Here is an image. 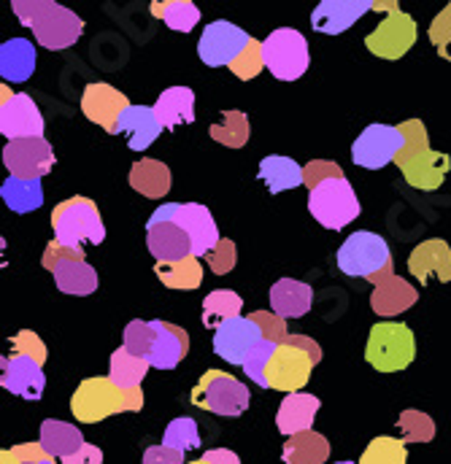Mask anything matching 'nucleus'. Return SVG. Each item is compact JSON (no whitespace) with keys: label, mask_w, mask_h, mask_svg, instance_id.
<instances>
[{"label":"nucleus","mask_w":451,"mask_h":464,"mask_svg":"<svg viewBox=\"0 0 451 464\" xmlns=\"http://www.w3.org/2000/svg\"><path fill=\"white\" fill-rule=\"evenodd\" d=\"M41 464H57L54 459H46V462H41Z\"/></svg>","instance_id":"61"},{"label":"nucleus","mask_w":451,"mask_h":464,"mask_svg":"<svg viewBox=\"0 0 451 464\" xmlns=\"http://www.w3.org/2000/svg\"><path fill=\"white\" fill-rule=\"evenodd\" d=\"M257 176L268 187L270 195H281L287 189L306 184V168L298 165L292 157H281V154H270V157L260 160Z\"/></svg>","instance_id":"28"},{"label":"nucleus","mask_w":451,"mask_h":464,"mask_svg":"<svg viewBox=\"0 0 451 464\" xmlns=\"http://www.w3.org/2000/svg\"><path fill=\"white\" fill-rule=\"evenodd\" d=\"M268 297H270V311L276 316H281L284 322L306 316L314 305V289L303 281H295V278H279L270 286Z\"/></svg>","instance_id":"26"},{"label":"nucleus","mask_w":451,"mask_h":464,"mask_svg":"<svg viewBox=\"0 0 451 464\" xmlns=\"http://www.w3.org/2000/svg\"><path fill=\"white\" fill-rule=\"evenodd\" d=\"M397 127H400V132H403L406 143H403V151L397 154L395 165H397L400 170H406L414 160L425 157V154H427V151H433V149H430L427 127H425V121H422V119H408V121H403V124H397Z\"/></svg>","instance_id":"41"},{"label":"nucleus","mask_w":451,"mask_h":464,"mask_svg":"<svg viewBox=\"0 0 451 464\" xmlns=\"http://www.w3.org/2000/svg\"><path fill=\"white\" fill-rule=\"evenodd\" d=\"M336 464H354V462H336Z\"/></svg>","instance_id":"62"},{"label":"nucleus","mask_w":451,"mask_h":464,"mask_svg":"<svg viewBox=\"0 0 451 464\" xmlns=\"http://www.w3.org/2000/svg\"><path fill=\"white\" fill-rule=\"evenodd\" d=\"M397 430L403 432V443H430L436 438V421L422 411H403L397 419Z\"/></svg>","instance_id":"44"},{"label":"nucleus","mask_w":451,"mask_h":464,"mask_svg":"<svg viewBox=\"0 0 451 464\" xmlns=\"http://www.w3.org/2000/svg\"><path fill=\"white\" fill-rule=\"evenodd\" d=\"M314 359L295 346H279L273 359H270V367H268V389H279V392H287V394H298L309 378H311V370H314Z\"/></svg>","instance_id":"15"},{"label":"nucleus","mask_w":451,"mask_h":464,"mask_svg":"<svg viewBox=\"0 0 451 464\" xmlns=\"http://www.w3.org/2000/svg\"><path fill=\"white\" fill-rule=\"evenodd\" d=\"M132 103L127 101V95H122L119 90H113L106 82H95L87 84L82 92V111L90 121H95L98 127H103L106 132L116 130L119 116L124 114Z\"/></svg>","instance_id":"18"},{"label":"nucleus","mask_w":451,"mask_h":464,"mask_svg":"<svg viewBox=\"0 0 451 464\" xmlns=\"http://www.w3.org/2000/svg\"><path fill=\"white\" fill-rule=\"evenodd\" d=\"M35 46L27 38H11L0 46V76L3 82H27L35 71Z\"/></svg>","instance_id":"31"},{"label":"nucleus","mask_w":451,"mask_h":464,"mask_svg":"<svg viewBox=\"0 0 451 464\" xmlns=\"http://www.w3.org/2000/svg\"><path fill=\"white\" fill-rule=\"evenodd\" d=\"M8 343H11V353H16V356L35 359L38 364H44V362H46V346H44V341H41L33 330H22V333H16Z\"/></svg>","instance_id":"50"},{"label":"nucleus","mask_w":451,"mask_h":464,"mask_svg":"<svg viewBox=\"0 0 451 464\" xmlns=\"http://www.w3.org/2000/svg\"><path fill=\"white\" fill-rule=\"evenodd\" d=\"M203 459L209 464H240L238 454L230 451V449H211V451L203 454Z\"/></svg>","instance_id":"58"},{"label":"nucleus","mask_w":451,"mask_h":464,"mask_svg":"<svg viewBox=\"0 0 451 464\" xmlns=\"http://www.w3.org/2000/svg\"><path fill=\"white\" fill-rule=\"evenodd\" d=\"M149 222L152 225H157V222L179 225L192 240V256H209L222 240L211 211L201 203H165L149 217Z\"/></svg>","instance_id":"5"},{"label":"nucleus","mask_w":451,"mask_h":464,"mask_svg":"<svg viewBox=\"0 0 451 464\" xmlns=\"http://www.w3.org/2000/svg\"><path fill=\"white\" fill-rule=\"evenodd\" d=\"M187 454L168 449V446H149L143 451V464H187L184 462Z\"/></svg>","instance_id":"54"},{"label":"nucleus","mask_w":451,"mask_h":464,"mask_svg":"<svg viewBox=\"0 0 451 464\" xmlns=\"http://www.w3.org/2000/svg\"><path fill=\"white\" fill-rule=\"evenodd\" d=\"M249 319L260 327V333H262V338L265 341H270V343H287V338H289V333H287V322L281 319V316H276L273 311H254V314H249Z\"/></svg>","instance_id":"48"},{"label":"nucleus","mask_w":451,"mask_h":464,"mask_svg":"<svg viewBox=\"0 0 451 464\" xmlns=\"http://www.w3.org/2000/svg\"><path fill=\"white\" fill-rule=\"evenodd\" d=\"M122 346L127 348L130 353H135V356L146 359V356L152 353V346H154V327H152V322L132 319V322L124 327Z\"/></svg>","instance_id":"45"},{"label":"nucleus","mask_w":451,"mask_h":464,"mask_svg":"<svg viewBox=\"0 0 451 464\" xmlns=\"http://www.w3.org/2000/svg\"><path fill=\"white\" fill-rule=\"evenodd\" d=\"M276 348H279V343L262 341L260 346L249 353V359H246V364H243V372H246L257 386H262V389H268V367H270V359H273Z\"/></svg>","instance_id":"46"},{"label":"nucleus","mask_w":451,"mask_h":464,"mask_svg":"<svg viewBox=\"0 0 451 464\" xmlns=\"http://www.w3.org/2000/svg\"><path fill=\"white\" fill-rule=\"evenodd\" d=\"M119 132L127 138L130 151H146L162 132V124L157 121V114L152 106H130L116 121L113 135H119Z\"/></svg>","instance_id":"25"},{"label":"nucleus","mask_w":451,"mask_h":464,"mask_svg":"<svg viewBox=\"0 0 451 464\" xmlns=\"http://www.w3.org/2000/svg\"><path fill=\"white\" fill-rule=\"evenodd\" d=\"M3 375H0V383L5 392L22 397V400H41L44 397V389H46V375L41 370V364L35 359H27V356H3Z\"/></svg>","instance_id":"19"},{"label":"nucleus","mask_w":451,"mask_h":464,"mask_svg":"<svg viewBox=\"0 0 451 464\" xmlns=\"http://www.w3.org/2000/svg\"><path fill=\"white\" fill-rule=\"evenodd\" d=\"M427 35H430V44L436 46V52L451 63V3L433 19Z\"/></svg>","instance_id":"49"},{"label":"nucleus","mask_w":451,"mask_h":464,"mask_svg":"<svg viewBox=\"0 0 451 464\" xmlns=\"http://www.w3.org/2000/svg\"><path fill=\"white\" fill-rule=\"evenodd\" d=\"M0 198L3 203L14 211V214H33L44 206V187L41 179L35 181H25V179H14L8 176L0 187Z\"/></svg>","instance_id":"35"},{"label":"nucleus","mask_w":451,"mask_h":464,"mask_svg":"<svg viewBox=\"0 0 451 464\" xmlns=\"http://www.w3.org/2000/svg\"><path fill=\"white\" fill-rule=\"evenodd\" d=\"M152 327H154V346L146 362L157 370L179 367V362L190 353V335L181 327L162 319H152Z\"/></svg>","instance_id":"23"},{"label":"nucleus","mask_w":451,"mask_h":464,"mask_svg":"<svg viewBox=\"0 0 451 464\" xmlns=\"http://www.w3.org/2000/svg\"><path fill=\"white\" fill-rule=\"evenodd\" d=\"M373 284V295H370V308L378 316H397L408 308L417 305L419 292L400 276H395L392 265L387 270H381L378 276L370 278Z\"/></svg>","instance_id":"16"},{"label":"nucleus","mask_w":451,"mask_h":464,"mask_svg":"<svg viewBox=\"0 0 451 464\" xmlns=\"http://www.w3.org/2000/svg\"><path fill=\"white\" fill-rule=\"evenodd\" d=\"M162 446L176 449L181 454L201 449V432H198V421L190 416H179L168 424L165 435H162Z\"/></svg>","instance_id":"43"},{"label":"nucleus","mask_w":451,"mask_h":464,"mask_svg":"<svg viewBox=\"0 0 451 464\" xmlns=\"http://www.w3.org/2000/svg\"><path fill=\"white\" fill-rule=\"evenodd\" d=\"M54 149L46 138H22V140H8L3 149V165L8 176L35 181L44 179L46 173L54 170Z\"/></svg>","instance_id":"12"},{"label":"nucleus","mask_w":451,"mask_h":464,"mask_svg":"<svg viewBox=\"0 0 451 464\" xmlns=\"http://www.w3.org/2000/svg\"><path fill=\"white\" fill-rule=\"evenodd\" d=\"M240 311H243V300L238 292H230V289H214L211 295H206L203 300V327L209 330H220L222 324L232 322V319H240Z\"/></svg>","instance_id":"37"},{"label":"nucleus","mask_w":451,"mask_h":464,"mask_svg":"<svg viewBox=\"0 0 451 464\" xmlns=\"http://www.w3.org/2000/svg\"><path fill=\"white\" fill-rule=\"evenodd\" d=\"M414 44H417V22L411 14L400 11V5L387 11V16L378 22V27L373 33H368V38H365L368 52L381 60H400L411 52Z\"/></svg>","instance_id":"11"},{"label":"nucleus","mask_w":451,"mask_h":464,"mask_svg":"<svg viewBox=\"0 0 451 464\" xmlns=\"http://www.w3.org/2000/svg\"><path fill=\"white\" fill-rule=\"evenodd\" d=\"M63 464H103V451L93 443H84V449L74 457H68Z\"/></svg>","instance_id":"57"},{"label":"nucleus","mask_w":451,"mask_h":464,"mask_svg":"<svg viewBox=\"0 0 451 464\" xmlns=\"http://www.w3.org/2000/svg\"><path fill=\"white\" fill-rule=\"evenodd\" d=\"M206 262H209L211 273H217V276H225V273H230V270L235 267V262H238L235 243H232V240H227V237H222V240H220V246L206 256Z\"/></svg>","instance_id":"53"},{"label":"nucleus","mask_w":451,"mask_h":464,"mask_svg":"<svg viewBox=\"0 0 451 464\" xmlns=\"http://www.w3.org/2000/svg\"><path fill=\"white\" fill-rule=\"evenodd\" d=\"M84 256H87L84 248H71V246H63V243L52 240V243L44 248L41 265H44L49 273H54L57 265H63V262H84Z\"/></svg>","instance_id":"51"},{"label":"nucleus","mask_w":451,"mask_h":464,"mask_svg":"<svg viewBox=\"0 0 451 464\" xmlns=\"http://www.w3.org/2000/svg\"><path fill=\"white\" fill-rule=\"evenodd\" d=\"M130 187L149 198V200H157V198H165L171 192V168L160 160H141L130 168V176H127Z\"/></svg>","instance_id":"32"},{"label":"nucleus","mask_w":451,"mask_h":464,"mask_svg":"<svg viewBox=\"0 0 451 464\" xmlns=\"http://www.w3.org/2000/svg\"><path fill=\"white\" fill-rule=\"evenodd\" d=\"M322 402L319 397L314 394H306V392H298V394H287L279 405V413H276V427L281 435L287 438H295L300 432H311L314 427V419L319 413Z\"/></svg>","instance_id":"24"},{"label":"nucleus","mask_w":451,"mask_h":464,"mask_svg":"<svg viewBox=\"0 0 451 464\" xmlns=\"http://www.w3.org/2000/svg\"><path fill=\"white\" fill-rule=\"evenodd\" d=\"M149 367L152 364L146 359H141V356L130 353L124 346H119L112 353V362H109V378L122 392H135V389H141V381L146 378Z\"/></svg>","instance_id":"36"},{"label":"nucleus","mask_w":451,"mask_h":464,"mask_svg":"<svg viewBox=\"0 0 451 464\" xmlns=\"http://www.w3.org/2000/svg\"><path fill=\"white\" fill-rule=\"evenodd\" d=\"M262 57L265 68L279 79V82H295L309 71V41L300 30L292 27H279L262 41Z\"/></svg>","instance_id":"6"},{"label":"nucleus","mask_w":451,"mask_h":464,"mask_svg":"<svg viewBox=\"0 0 451 464\" xmlns=\"http://www.w3.org/2000/svg\"><path fill=\"white\" fill-rule=\"evenodd\" d=\"M14 454H16L25 464H41L46 462V459H52V457L44 451L41 443H22V446H14Z\"/></svg>","instance_id":"55"},{"label":"nucleus","mask_w":451,"mask_h":464,"mask_svg":"<svg viewBox=\"0 0 451 464\" xmlns=\"http://www.w3.org/2000/svg\"><path fill=\"white\" fill-rule=\"evenodd\" d=\"M143 408V392H122L112 378H84L74 397H71V413L82 424H98L116 413H138Z\"/></svg>","instance_id":"2"},{"label":"nucleus","mask_w":451,"mask_h":464,"mask_svg":"<svg viewBox=\"0 0 451 464\" xmlns=\"http://www.w3.org/2000/svg\"><path fill=\"white\" fill-rule=\"evenodd\" d=\"M190 400H192V405H198L209 413L235 419L249 411L251 394H249V386H243L235 375H227L222 370H209L192 389Z\"/></svg>","instance_id":"8"},{"label":"nucleus","mask_w":451,"mask_h":464,"mask_svg":"<svg viewBox=\"0 0 451 464\" xmlns=\"http://www.w3.org/2000/svg\"><path fill=\"white\" fill-rule=\"evenodd\" d=\"M209 135L227 149H243L249 143V135H251L249 116L243 111H225L217 124H211Z\"/></svg>","instance_id":"40"},{"label":"nucleus","mask_w":451,"mask_h":464,"mask_svg":"<svg viewBox=\"0 0 451 464\" xmlns=\"http://www.w3.org/2000/svg\"><path fill=\"white\" fill-rule=\"evenodd\" d=\"M408 462V451L406 443L397 438H373L368 443V449L362 451L359 464H406Z\"/></svg>","instance_id":"42"},{"label":"nucleus","mask_w":451,"mask_h":464,"mask_svg":"<svg viewBox=\"0 0 451 464\" xmlns=\"http://www.w3.org/2000/svg\"><path fill=\"white\" fill-rule=\"evenodd\" d=\"M54 240L71 248H82V243L101 246L106 240V225L101 219L98 206L90 198H71L52 211Z\"/></svg>","instance_id":"4"},{"label":"nucleus","mask_w":451,"mask_h":464,"mask_svg":"<svg viewBox=\"0 0 451 464\" xmlns=\"http://www.w3.org/2000/svg\"><path fill=\"white\" fill-rule=\"evenodd\" d=\"M403 143H406V138H403L400 127L368 124L351 146V160H354V165H359L365 170H381L397 160V154L403 151Z\"/></svg>","instance_id":"10"},{"label":"nucleus","mask_w":451,"mask_h":464,"mask_svg":"<svg viewBox=\"0 0 451 464\" xmlns=\"http://www.w3.org/2000/svg\"><path fill=\"white\" fill-rule=\"evenodd\" d=\"M38 443L44 446V451L52 457V459H60L65 462L68 457L79 454L84 449V435L82 430H76L74 424L68 421H57V419H46L41 424V438Z\"/></svg>","instance_id":"29"},{"label":"nucleus","mask_w":451,"mask_h":464,"mask_svg":"<svg viewBox=\"0 0 451 464\" xmlns=\"http://www.w3.org/2000/svg\"><path fill=\"white\" fill-rule=\"evenodd\" d=\"M284 464H325L330 459V443L319 432H300L295 438H287L284 451H281Z\"/></svg>","instance_id":"33"},{"label":"nucleus","mask_w":451,"mask_h":464,"mask_svg":"<svg viewBox=\"0 0 451 464\" xmlns=\"http://www.w3.org/2000/svg\"><path fill=\"white\" fill-rule=\"evenodd\" d=\"M54 284L63 295H76V297H87L93 292H98V270L87 262H63L54 267Z\"/></svg>","instance_id":"34"},{"label":"nucleus","mask_w":451,"mask_h":464,"mask_svg":"<svg viewBox=\"0 0 451 464\" xmlns=\"http://www.w3.org/2000/svg\"><path fill=\"white\" fill-rule=\"evenodd\" d=\"M44 116L38 111L35 101L25 92L11 95L3 87V103H0V132L8 140H22V138H44Z\"/></svg>","instance_id":"14"},{"label":"nucleus","mask_w":451,"mask_h":464,"mask_svg":"<svg viewBox=\"0 0 451 464\" xmlns=\"http://www.w3.org/2000/svg\"><path fill=\"white\" fill-rule=\"evenodd\" d=\"M265 338L260 333V327L249 319V316H240V319H232L222 324L217 333H214V353L220 359H225L227 364H238L243 367L249 353L260 346Z\"/></svg>","instance_id":"17"},{"label":"nucleus","mask_w":451,"mask_h":464,"mask_svg":"<svg viewBox=\"0 0 451 464\" xmlns=\"http://www.w3.org/2000/svg\"><path fill=\"white\" fill-rule=\"evenodd\" d=\"M309 214L328 230H343L362 214V206L348 179H330L309 192Z\"/></svg>","instance_id":"9"},{"label":"nucleus","mask_w":451,"mask_h":464,"mask_svg":"<svg viewBox=\"0 0 451 464\" xmlns=\"http://www.w3.org/2000/svg\"><path fill=\"white\" fill-rule=\"evenodd\" d=\"M265 68V57H262V41H249V46L243 49V54L230 65L232 76H238L240 82H249L254 76H260V71Z\"/></svg>","instance_id":"47"},{"label":"nucleus","mask_w":451,"mask_h":464,"mask_svg":"<svg viewBox=\"0 0 451 464\" xmlns=\"http://www.w3.org/2000/svg\"><path fill=\"white\" fill-rule=\"evenodd\" d=\"M152 14L157 19H162L176 33H190L201 22V8L195 3H190V0H162V3H152Z\"/></svg>","instance_id":"39"},{"label":"nucleus","mask_w":451,"mask_h":464,"mask_svg":"<svg viewBox=\"0 0 451 464\" xmlns=\"http://www.w3.org/2000/svg\"><path fill=\"white\" fill-rule=\"evenodd\" d=\"M11 11L25 27L33 30L35 41L52 52L74 46L84 33V19L54 0H14Z\"/></svg>","instance_id":"1"},{"label":"nucleus","mask_w":451,"mask_h":464,"mask_svg":"<svg viewBox=\"0 0 451 464\" xmlns=\"http://www.w3.org/2000/svg\"><path fill=\"white\" fill-rule=\"evenodd\" d=\"M154 276L162 281V286L168 289H198L203 284V267L198 256H187L181 262H171V265H154Z\"/></svg>","instance_id":"38"},{"label":"nucleus","mask_w":451,"mask_h":464,"mask_svg":"<svg viewBox=\"0 0 451 464\" xmlns=\"http://www.w3.org/2000/svg\"><path fill=\"white\" fill-rule=\"evenodd\" d=\"M284 346V343H281ZM287 346H295V348H300V351H306L311 359H314V364H319L322 362V348H319V343L314 341V338H309V335H289L287 338Z\"/></svg>","instance_id":"56"},{"label":"nucleus","mask_w":451,"mask_h":464,"mask_svg":"<svg viewBox=\"0 0 451 464\" xmlns=\"http://www.w3.org/2000/svg\"><path fill=\"white\" fill-rule=\"evenodd\" d=\"M251 35L243 33L238 24L227 22V19H217L211 24H206L201 41H198V57L209 65V68H222V65H232L243 49L249 46Z\"/></svg>","instance_id":"13"},{"label":"nucleus","mask_w":451,"mask_h":464,"mask_svg":"<svg viewBox=\"0 0 451 464\" xmlns=\"http://www.w3.org/2000/svg\"><path fill=\"white\" fill-rule=\"evenodd\" d=\"M368 11H373V0H322L311 14V27L325 35H340Z\"/></svg>","instance_id":"21"},{"label":"nucleus","mask_w":451,"mask_h":464,"mask_svg":"<svg viewBox=\"0 0 451 464\" xmlns=\"http://www.w3.org/2000/svg\"><path fill=\"white\" fill-rule=\"evenodd\" d=\"M417 356V338L403 322H378L370 327L365 359L378 372H400Z\"/></svg>","instance_id":"3"},{"label":"nucleus","mask_w":451,"mask_h":464,"mask_svg":"<svg viewBox=\"0 0 451 464\" xmlns=\"http://www.w3.org/2000/svg\"><path fill=\"white\" fill-rule=\"evenodd\" d=\"M338 270L351 278H373L392 265L389 246L381 235L370 230H357L343 240L338 248Z\"/></svg>","instance_id":"7"},{"label":"nucleus","mask_w":451,"mask_h":464,"mask_svg":"<svg viewBox=\"0 0 451 464\" xmlns=\"http://www.w3.org/2000/svg\"><path fill=\"white\" fill-rule=\"evenodd\" d=\"M146 246L160 265H171L192 256L190 235L173 222H157V225L146 222Z\"/></svg>","instance_id":"22"},{"label":"nucleus","mask_w":451,"mask_h":464,"mask_svg":"<svg viewBox=\"0 0 451 464\" xmlns=\"http://www.w3.org/2000/svg\"><path fill=\"white\" fill-rule=\"evenodd\" d=\"M0 464H25V462L14 454V449H3V451H0Z\"/></svg>","instance_id":"59"},{"label":"nucleus","mask_w":451,"mask_h":464,"mask_svg":"<svg viewBox=\"0 0 451 464\" xmlns=\"http://www.w3.org/2000/svg\"><path fill=\"white\" fill-rule=\"evenodd\" d=\"M451 168V157L444 151H427L425 157L414 160L406 170L403 179L408 181V187L419 189V192H438L446 181Z\"/></svg>","instance_id":"27"},{"label":"nucleus","mask_w":451,"mask_h":464,"mask_svg":"<svg viewBox=\"0 0 451 464\" xmlns=\"http://www.w3.org/2000/svg\"><path fill=\"white\" fill-rule=\"evenodd\" d=\"M408 273L422 281V286L436 278L441 284L451 281V246L441 237L419 243L408 256Z\"/></svg>","instance_id":"20"},{"label":"nucleus","mask_w":451,"mask_h":464,"mask_svg":"<svg viewBox=\"0 0 451 464\" xmlns=\"http://www.w3.org/2000/svg\"><path fill=\"white\" fill-rule=\"evenodd\" d=\"M187 464H209L206 459H198V462H187Z\"/></svg>","instance_id":"60"},{"label":"nucleus","mask_w":451,"mask_h":464,"mask_svg":"<svg viewBox=\"0 0 451 464\" xmlns=\"http://www.w3.org/2000/svg\"><path fill=\"white\" fill-rule=\"evenodd\" d=\"M162 130H176L179 124L195 121V92L190 87H171L165 90L157 103L152 106Z\"/></svg>","instance_id":"30"},{"label":"nucleus","mask_w":451,"mask_h":464,"mask_svg":"<svg viewBox=\"0 0 451 464\" xmlns=\"http://www.w3.org/2000/svg\"><path fill=\"white\" fill-rule=\"evenodd\" d=\"M330 179H346L343 170H340V165H336V162L314 160V162L306 165V187H309V192H314L319 184H325V181H330Z\"/></svg>","instance_id":"52"}]
</instances>
